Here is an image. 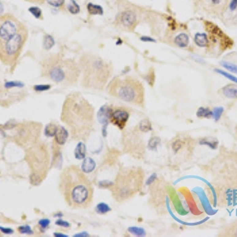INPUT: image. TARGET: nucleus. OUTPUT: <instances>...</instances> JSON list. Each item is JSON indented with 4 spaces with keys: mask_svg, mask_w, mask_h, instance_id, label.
Wrapping results in <instances>:
<instances>
[{
    "mask_svg": "<svg viewBox=\"0 0 237 237\" xmlns=\"http://www.w3.org/2000/svg\"><path fill=\"white\" fill-rule=\"evenodd\" d=\"M211 186L216 205L226 207L237 201V152L223 151L212 164Z\"/></svg>",
    "mask_w": 237,
    "mask_h": 237,
    "instance_id": "obj_1",
    "label": "nucleus"
},
{
    "mask_svg": "<svg viewBox=\"0 0 237 237\" xmlns=\"http://www.w3.org/2000/svg\"><path fill=\"white\" fill-rule=\"evenodd\" d=\"M60 119L74 141H87L94 126V107L81 92L73 91L64 100Z\"/></svg>",
    "mask_w": 237,
    "mask_h": 237,
    "instance_id": "obj_2",
    "label": "nucleus"
},
{
    "mask_svg": "<svg viewBox=\"0 0 237 237\" xmlns=\"http://www.w3.org/2000/svg\"><path fill=\"white\" fill-rule=\"evenodd\" d=\"M58 189L70 208L85 209L93 201V186L85 172L77 165L71 164L61 172Z\"/></svg>",
    "mask_w": 237,
    "mask_h": 237,
    "instance_id": "obj_3",
    "label": "nucleus"
},
{
    "mask_svg": "<svg viewBox=\"0 0 237 237\" xmlns=\"http://www.w3.org/2000/svg\"><path fill=\"white\" fill-rule=\"evenodd\" d=\"M78 65L81 73V86L86 89L102 91L112 76V64L90 52L81 55Z\"/></svg>",
    "mask_w": 237,
    "mask_h": 237,
    "instance_id": "obj_4",
    "label": "nucleus"
},
{
    "mask_svg": "<svg viewBox=\"0 0 237 237\" xmlns=\"http://www.w3.org/2000/svg\"><path fill=\"white\" fill-rule=\"evenodd\" d=\"M41 77L62 86L75 85L81 75L78 62L60 54H51L40 62Z\"/></svg>",
    "mask_w": 237,
    "mask_h": 237,
    "instance_id": "obj_5",
    "label": "nucleus"
},
{
    "mask_svg": "<svg viewBox=\"0 0 237 237\" xmlns=\"http://www.w3.org/2000/svg\"><path fill=\"white\" fill-rule=\"evenodd\" d=\"M144 177L145 174L141 167H121L110 187L113 198L119 203L131 199L142 188Z\"/></svg>",
    "mask_w": 237,
    "mask_h": 237,
    "instance_id": "obj_6",
    "label": "nucleus"
},
{
    "mask_svg": "<svg viewBox=\"0 0 237 237\" xmlns=\"http://www.w3.org/2000/svg\"><path fill=\"white\" fill-rule=\"evenodd\" d=\"M110 96L134 106L145 107V88L142 83L130 75L116 76L107 86Z\"/></svg>",
    "mask_w": 237,
    "mask_h": 237,
    "instance_id": "obj_7",
    "label": "nucleus"
},
{
    "mask_svg": "<svg viewBox=\"0 0 237 237\" xmlns=\"http://www.w3.org/2000/svg\"><path fill=\"white\" fill-rule=\"evenodd\" d=\"M25 160L30 169V182L32 185L40 184L47 176L50 165L47 145L38 141L25 149Z\"/></svg>",
    "mask_w": 237,
    "mask_h": 237,
    "instance_id": "obj_8",
    "label": "nucleus"
},
{
    "mask_svg": "<svg viewBox=\"0 0 237 237\" xmlns=\"http://www.w3.org/2000/svg\"><path fill=\"white\" fill-rule=\"evenodd\" d=\"M2 128L8 132L6 136L9 141L27 149L38 141L41 133L42 124L34 121H9Z\"/></svg>",
    "mask_w": 237,
    "mask_h": 237,
    "instance_id": "obj_9",
    "label": "nucleus"
},
{
    "mask_svg": "<svg viewBox=\"0 0 237 237\" xmlns=\"http://www.w3.org/2000/svg\"><path fill=\"white\" fill-rule=\"evenodd\" d=\"M27 28L13 35L6 41L0 43V60L6 66L13 67L28 40Z\"/></svg>",
    "mask_w": 237,
    "mask_h": 237,
    "instance_id": "obj_10",
    "label": "nucleus"
},
{
    "mask_svg": "<svg viewBox=\"0 0 237 237\" xmlns=\"http://www.w3.org/2000/svg\"><path fill=\"white\" fill-rule=\"evenodd\" d=\"M151 130L152 125L149 119H143L134 128L126 130L122 134V146L126 152L135 157H140L145 152V143L141 135Z\"/></svg>",
    "mask_w": 237,
    "mask_h": 237,
    "instance_id": "obj_11",
    "label": "nucleus"
},
{
    "mask_svg": "<svg viewBox=\"0 0 237 237\" xmlns=\"http://www.w3.org/2000/svg\"><path fill=\"white\" fill-rule=\"evenodd\" d=\"M25 25L12 13H6L0 17V43L25 28Z\"/></svg>",
    "mask_w": 237,
    "mask_h": 237,
    "instance_id": "obj_12",
    "label": "nucleus"
},
{
    "mask_svg": "<svg viewBox=\"0 0 237 237\" xmlns=\"http://www.w3.org/2000/svg\"><path fill=\"white\" fill-rule=\"evenodd\" d=\"M137 15L132 10H125L117 15L115 22L117 25L127 31H133L137 24Z\"/></svg>",
    "mask_w": 237,
    "mask_h": 237,
    "instance_id": "obj_13",
    "label": "nucleus"
},
{
    "mask_svg": "<svg viewBox=\"0 0 237 237\" xmlns=\"http://www.w3.org/2000/svg\"><path fill=\"white\" fill-rule=\"evenodd\" d=\"M200 2L209 13L221 15L228 6V0H200Z\"/></svg>",
    "mask_w": 237,
    "mask_h": 237,
    "instance_id": "obj_14",
    "label": "nucleus"
},
{
    "mask_svg": "<svg viewBox=\"0 0 237 237\" xmlns=\"http://www.w3.org/2000/svg\"><path fill=\"white\" fill-rule=\"evenodd\" d=\"M129 118H130L129 111L121 107H118L111 110L109 121L118 129L123 130L126 127Z\"/></svg>",
    "mask_w": 237,
    "mask_h": 237,
    "instance_id": "obj_15",
    "label": "nucleus"
},
{
    "mask_svg": "<svg viewBox=\"0 0 237 237\" xmlns=\"http://www.w3.org/2000/svg\"><path fill=\"white\" fill-rule=\"evenodd\" d=\"M218 236L237 237V219L226 224L217 234Z\"/></svg>",
    "mask_w": 237,
    "mask_h": 237,
    "instance_id": "obj_16",
    "label": "nucleus"
},
{
    "mask_svg": "<svg viewBox=\"0 0 237 237\" xmlns=\"http://www.w3.org/2000/svg\"><path fill=\"white\" fill-rule=\"evenodd\" d=\"M69 136L68 130L62 126H58L55 134V142L57 145H62L66 143Z\"/></svg>",
    "mask_w": 237,
    "mask_h": 237,
    "instance_id": "obj_17",
    "label": "nucleus"
},
{
    "mask_svg": "<svg viewBox=\"0 0 237 237\" xmlns=\"http://www.w3.org/2000/svg\"><path fill=\"white\" fill-rule=\"evenodd\" d=\"M222 95L228 99H237V84H229L221 88Z\"/></svg>",
    "mask_w": 237,
    "mask_h": 237,
    "instance_id": "obj_18",
    "label": "nucleus"
},
{
    "mask_svg": "<svg viewBox=\"0 0 237 237\" xmlns=\"http://www.w3.org/2000/svg\"><path fill=\"white\" fill-rule=\"evenodd\" d=\"M111 110H112V108L107 105H103V107H101V108L99 111V113H98V118H99V121L101 123L104 124V123H107L109 121Z\"/></svg>",
    "mask_w": 237,
    "mask_h": 237,
    "instance_id": "obj_19",
    "label": "nucleus"
},
{
    "mask_svg": "<svg viewBox=\"0 0 237 237\" xmlns=\"http://www.w3.org/2000/svg\"><path fill=\"white\" fill-rule=\"evenodd\" d=\"M194 42L198 47H208V37L206 32H196L194 36Z\"/></svg>",
    "mask_w": 237,
    "mask_h": 237,
    "instance_id": "obj_20",
    "label": "nucleus"
},
{
    "mask_svg": "<svg viewBox=\"0 0 237 237\" xmlns=\"http://www.w3.org/2000/svg\"><path fill=\"white\" fill-rule=\"evenodd\" d=\"M190 43V38L186 33L182 32L174 39V43L179 47H186Z\"/></svg>",
    "mask_w": 237,
    "mask_h": 237,
    "instance_id": "obj_21",
    "label": "nucleus"
},
{
    "mask_svg": "<svg viewBox=\"0 0 237 237\" xmlns=\"http://www.w3.org/2000/svg\"><path fill=\"white\" fill-rule=\"evenodd\" d=\"M95 167H96V163L94 160L90 157H86L81 164V170L85 173H88L93 171Z\"/></svg>",
    "mask_w": 237,
    "mask_h": 237,
    "instance_id": "obj_22",
    "label": "nucleus"
},
{
    "mask_svg": "<svg viewBox=\"0 0 237 237\" xmlns=\"http://www.w3.org/2000/svg\"><path fill=\"white\" fill-rule=\"evenodd\" d=\"M85 152H86V148H85V144L81 141L78 143L77 146L76 147L75 151H74V156L78 160H81L85 158Z\"/></svg>",
    "mask_w": 237,
    "mask_h": 237,
    "instance_id": "obj_23",
    "label": "nucleus"
},
{
    "mask_svg": "<svg viewBox=\"0 0 237 237\" xmlns=\"http://www.w3.org/2000/svg\"><path fill=\"white\" fill-rule=\"evenodd\" d=\"M87 9L88 13L92 15H96V14H103V9L100 6L98 5H94L92 3H88L87 5Z\"/></svg>",
    "mask_w": 237,
    "mask_h": 237,
    "instance_id": "obj_24",
    "label": "nucleus"
},
{
    "mask_svg": "<svg viewBox=\"0 0 237 237\" xmlns=\"http://www.w3.org/2000/svg\"><path fill=\"white\" fill-rule=\"evenodd\" d=\"M220 65L232 73H237V63H235V62H230L229 60H223L220 62Z\"/></svg>",
    "mask_w": 237,
    "mask_h": 237,
    "instance_id": "obj_25",
    "label": "nucleus"
},
{
    "mask_svg": "<svg viewBox=\"0 0 237 237\" xmlns=\"http://www.w3.org/2000/svg\"><path fill=\"white\" fill-rule=\"evenodd\" d=\"M213 111H210L209 108H205V107H200L199 109L197 111V116L201 117V118H209L210 116H213Z\"/></svg>",
    "mask_w": 237,
    "mask_h": 237,
    "instance_id": "obj_26",
    "label": "nucleus"
},
{
    "mask_svg": "<svg viewBox=\"0 0 237 237\" xmlns=\"http://www.w3.org/2000/svg\"><path fill=\"white\" fill-rule=\"evenodd\" d=\"M58 126H57L54 122H50L48 125H47L45 128V134L46 136L48 137H51V136H55V132L57 130V128Z\"/></svg>",
    "mask_w": 237,
    "mask_h": 237,
    "instance_id": "obj_27",
    "label": "nucleus"
},
{
    "mask_svg": "<svg viewBox=\"0 0 237 237\" xmlns=\"http://www.w3.org/2000/svg\"><path fill=\"white\" fill-rule=\"evenodd\" d=\"M54 44H55V40H54L52 36H50V35H46L44 38H43V47L46 50H48V49H51L54 46Z\"/></svg>",
    "mask_w": 237,
    "mask_h": 237,
    "instance_id": "obj_28",
    "label": "nucleus"
},
{
    "mask_svg": "<svg viewBox=\"0 0 237 237\" xmlns=\"http://www.w3.org/2000/svg\"><path fill=\"white\" fill-rule=\"evenodd\" d=\"M96 213H100V214H105L107 212L111 211V208H110L107 204L101 202V203L98 204L96 207Z\"/></svg>",
    "mask_w": 237,
    "mask_h": 237,
    "instance_id": "obj_29",
    "label": "nucleus"
},
{
    "mask_svg": "<svg viewBox=\"0 0 237 237\" xmlns=\"http://www.w3.org/2000/svg\"><path fill=\"white\" fill-rule=\"evenodd\" d=\"M67 9L70 13H74V14L79 13V11H80V7H79L78 5L76 3L75 1H73V0H71L70 3L68 4Z\"/></svg>",
    "mask_w": 237,
    "mask_h": 237,
    "instance_id": "obj_30",
    "label": "nucleus"
},
{
    "mask_svg": "<svg viewBox=\"0 0 237 237\" xmlns=\"http://www.w3.org/2000/svg\"><path fill=\"white\" fill-rule=\"evenodd\" d=\"M128 230H129V231H130V233L133 234V235H139V236L145 235V231H144L142 228H138V227H131V228H130Z\"/></svg>",
    "mask_w": 237,
    "mask_h": 237,
    "instance_id": "obj_31",
    "label": "nucleus"
},
{
    "mask_svg": "<svg viewBox=\"0 0 237 237\" xmlns=\"http://www.w3.org/2000/svg\"><path fill=\"white\" fill-rule=\"evenodd\" d=\"M28 10L30 11V13H32V15L35 16L36 18H40L42 17V11L41 9L38 7H31L28 9Z\"/></svg>",
    "mask_w": 237,
    "mask_h": 237,
    "instance_id": "obj_32",
    "label": "nucleus"
},
{
    "mask_svg": "<svg viewBox=\"0 0 237 237\" xmlns=\"http://www.w3.org/2000/svg\"><path fill=\"white\" fill-rule=\"evenodd\" d=\"M17 231L21 234H32V231L31 230L29 226H20L17 228Z\"/></svg>",
    "mask_w": 237,
    "mask_h": 237,
    "instance_id": "obj_33",
    "label": "nucleus"
},
{
    "mask_svg": "<svg viewBox=\"0 0 237 237\" xmlns=\"http://www.w3.org/2000/svg\"><path fill=\"white\" fill-rule=\"evenodd\" d=\"M160 143V138L157 137H151L150 140L149 141V148H151V149H153V148H155V147L156 146V145H158Z\"/></svg>",
    "mask_w": 237,
    "mask_h": 237,
    "instance_id": "obj_34",
    "label": "nucleus"
},
{
    "mask_svg": "<svg viewBox=\"0 0 237 237\" xmlns=\"http://www.w3.org/2000/svg\"><path fill=\"white\" fill-rule=\"evenodd\" d=\"M51 6L55 7H60L64 3V0H46Z\"/></svg>",
    "mask_w": 237,
    "mask_h": 237,
    "instance_id": "obj_35",
    "label": "nucleus"
},
{
    "mask_svg": "<svg viewBox=\"0 0 237 237\" xmlns=\"http://www.w3.org/2000/svg\"><path fill=\"white\" fill-rule=\"evenodd\" d=\"M216 71L218 72L219 73H220V74H222V75H224V77H226L227 78L230 79V80H231L232 81H234V82H237V77H235V76L231 75L230 73H226V72L223 71V70H216Z\"/></svg>",
    "mask_w": 237,
    "mask_h": 237,
    "instance_id": "obj_36",
    "label": "nucleus"
},
{
    "mask_svg": "<svg viewBox=\"0 0 237 237\" xmlns=\"http://www.w3.org/2000/svg\"><path fill=\"white\" fill-rule=\"evenodd\" d=\"M51 88V85H35L33 86V89L36 91H43L47 90Z\"/></svg>",
    "mask_w": 237,
    "mask_h": 237,
    "instance_id": "obj_37",
    "label": "nucleus"
},
{
    "mask_svg": "<svg viewBox=\"0 0 237 237\" xmlns=\"http://www.w3.org/2000/svg\"><path fill=\"white\" fill-rule=\"evenodd\" d=\"M228 7H229L230 11H235L237 9V0H231Z\"/></svg>",
    "mask_w": 237,
    "mask_h": 237,
    "instance_id": "obj_38",
    "label": "nucleus"
},
{
    "mask_svg": "<svg viewBox=\"0 0 237 237\" xmlns=\"http://www.w3.org/2000/svg\"><path fill=\"white\" fill-rule=\"evenodd\" d=\"M39 223H40V226H41V228H45L48 225L49 223H50V220H47V219H43V220H40Z\"/></svg>",
    "mask_w": 237,
    "mask_h": 237,
    "instance_id": "obj_39",
    "label": "nucleus"
},
{
    "mask_svg": "<svg viewBox=\"0 0 237 237\" xmlns=\"http://www.w3.org/2000/svg\"><path fill=\"white\" fill-rule=\"evenodd\" d=\"M24 1H26V2H31V3H34V4H43V2H45L46 0H24Z\"/></svg>",
    "mask_w": 237,
    "mask_h": 237,
    "instance_id": "obj_40",
    "label": "nucleus"
},
{
    "mask_svg": "<svg viewBox=\"0 0 237 237\" xmlns=\"http://www.w3.org/2000/svg\"><path fill=\"white\" fill-rule=\"evenodd\" d=\"M55 224H56L57 225L64 226V227H68V226H70V224H68L67 222L63 221V220H57Z\"/></svg>",
    "mask_w": 237,
    "mask_h": 237,
    "instance_id": "obj_41",
    "label": "nucleus"
},
{
    "mask_svg": "<svg viewBox=\"0 0 237 237\" xmlns=\"http://www.w3.org/2000/svg\"><path fill=\"white\" fill-rule=\"evenodd\" d=\"M1 230H2V231H3V233H5V234L13 233V230L9 229V228H1Z\"/></svg>",
    "mask_w": 237,
    "mask_h": 237,
    "instance_id": "obj_42",
    "label": "nucleus"
},
{
    "mask_svg": "<svg viewBox=\"0 0 237 237\" xmlns=\"http://www.w3.org/2000/svg\"><path fill=\"white\" fill-rule=\"evenodd\" d=\"M235 138H236V141H237V128H236V130H235Z\"/></svg>",
    "mask_w": 237,
    "mask_h": 237,
    "instance_id": "obj_43",
    "label": "nucleus"
}]
</instances>
